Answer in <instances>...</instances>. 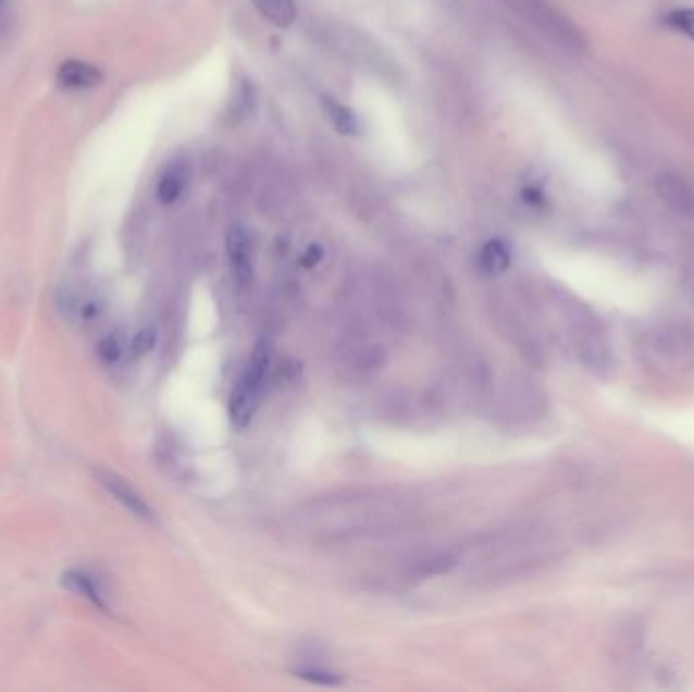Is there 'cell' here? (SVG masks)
Wrapping results in <instances>:
<instances>
[{
  "mask_svg": "<svg viewBox=\"0 0 694 692\" xmlns=\"http://www.w3.org/2000/svg\"><path fill=\"white\" fill-rule=\"evenodd\" d=\"M510 250L501 240H489L480 252V269L485 274H501L510 267Z\"/></svg>",
  "mask_w": 694,
  "mask_h": 692,
  "instance_id": "obj_12",
  "label": "cell"
},
{
  "mask_svg": "<svg viewBox=\"0 0 694 692\" xmlns=\"http://www.w3.org/2000/svg\"><path fill=\"white\" fill-rule=\"evenodd\" d=\"M226 250L236 285L246 288L252 281V246L244 227L234 226L227 232Z\"/></svg>",
  "mask_w": 694,
  "mask_h": 692,
  "instance_id": "obj_3",
  "label": "cell"
},
{
  "mask_svg": "<svg viewBox=\"0 0 694 692\" xmlns=\"http://www.w3.org/2000/svg\"><path fill=\"white\" fill-rule=\"evenodd\" d=\"M323 104H325V110H327V114L332 119L333 126L342 135H358L360 133V121H358V116H356V112L351 108L339 104L335 100H330V98H325Z\"/></svg>",
  "mask_w": 694,
  "mask_h": 692,
  "instance_id": "obj_13",
  "label": "cell"
},
{
  "mask_svg": "<svg viewBox=\"0 0 694 692\" xmlns=\"http://www.w3.org/2000/svg\"><path fill=\"white\" fill-rule=\"evenodd\" d=\"M61 585H65L72 593L82 595L84 600H88V602L94 603V605L107 609L102 591H100L98 583L94 581V577H90V574H86V572L82 571L65 572V574L61 577Z\"/></svg>",
  "mask_w": 694,
  "mask_h": 692,
  "instance_id": "obj_10",
  "label": "cell"
},
{
  "mask_svg": "<svg viewBox=\"0 0 694 692\" xmlns=\"http://www.w3.org/2000/svg\"><path fill=\"white\" fill-rule=\"evenodd\" d=\"M154 344H157V328H152V325L142 328L140 332L136 333L135 339H133V346H131L133 358L147 356L152 347H154Z\"/></svg>",
  "mask_w": 694,
  "mask_h": 692,
  "instance_id": "obj_16",
  "label": "cell"
},
{
  "mask_svg": "<svg viewBox=\"0 0 694 692\" xmlns=\"http://www.w3.org/2000/svg\"><path fill=\"white\" fill-rule=\"evenodd\" d=\"M654 185H656V194L670 210L684 218H693L694 191L686 181L674 173H660Z\"/></svg>",
  "mask_w": 694,
  "mask_h": 692,
  "instance_id": "obj_4",
  "label": "cell"
},
{
  "mask_svg": "<svg viewBox=\"0 0 694 692\" xmlns=\"http://www.w3.org/2000/svg\"><path fill=\"white\" fill-rule=\"evenodd\" d=\"M255 7L262 15L271 21L272 25L285 29L290 27L297 18L295 0H252Z\"/></svg>",
  "mask_w": 694,
  "mask_h": 692,
  "instance_id": "obj_11",
  "label": "cell"
},
{
  "mask_svg": "<svg viewBox=\"0 0 694 692\" xmlns=\"http://www.w3.org/2000/svg\"><path fill=\"white\" fill-rule=\"evenodd\" d=\"M15 25V0H0V39Z\"/></svg>",
  "mask_w": 694,
  "mask_h": 692,
  "instance_id": "obj_18",
  "label": "cell"
},
{
  "mask_svg": "<svg viewBox=\"0 0 694 692\" xmlns=\"http://www.w3.org/2000/svg\"><path fill=\"white\" fill-rule=\"evenodd\" d=\"M297 677L302 680H309V682H315V684H323V687H339L344 684V678L327 672V670H319V668H299L295 670Z\"/></svg>",
  "mask_w": 694,
  "mask_h": 692,
  "instance_id": "obj_15",
  "label": "cell"
},
{
  "mask_svg": "<svg viewBox=\"0 0 694 692\" xmlns=\"http://www.w3.org/2000/svg\"><path fill=\"white\" fill-rule=\"evenodd\" d=\"M187 180H189V171L183 163H171L166 166L163 175L159 177V183H157L159 201L165 206L175 203L183 196V191L187 187Z\"/></svg>",
  "mask_w": 694,
  "mask_h": 692,
  "instance_id": "obj_8",
  "label": "cell"
},
{
  "mask_svg": "<svg viewBox=\"0 0 694 692\" xmlns=\"http://www.w3.org/2000/svg\"><path fill=\"white\" fill-rule=\"evenodd\" d=\"M122 351H124V347H122V342L116 335H110V337H107V339L98 346L100 358L108 361V363H114V361L121 360Z\"/></svg>",
  "mask_w": 694,
  "mask_h": 692,
  "instance_id": "obj_17",
  "label": "cell"
},
{
  "mask_svg": "<svg viewBox=\"0 0 694 692\" xmlns=\"http://www.w3.org/2000/svg\"><path fill=\"white\" fill-rule=\"evenodd\" d=\"M665 23L670 29L680 30L694 41V9H677L665 16Z\"/></svg>",
  "mask_w": 694,
  "mask_h": 692,
  "instance_id": "obj_14",
  "label": "cell"
},
{
  "mask_svg": "<svg viewBox=\"0 0 694 692\" xmlns=\"http://www.w3.org/2000/svg\"><path fill=\"white\" fill-rule=\"evenodd\" d=\"M654 347L660 356L680 358V356L689 354V349L693 347V333L684 330L682 325L668 323L654 335Z\"/></svg>",
  "mask_w": 694,
  "mask_h": 692,
  "instance_id": "obj_7",
  "label": "cell"
},
{
  "mask_svg": "<svg viewBox=\"0 0 694 692\" xmlns=\"http://www.w3.org/2000/svg\"><path fill=\"white\" fill-rule=\"evenodd\" d=\"M522 196H524V201L530 203V206H536V208H538V206H543L544 203L543 191H541L538 187H526V189L522 191Z\"/></svg>",
  "mask_w": 694,
  "mask_h": 692,
  "instance_id": "obj_20",
  "label": "cell"
},
{
  "mask_svg": "<svg viewBox=\"0 0 694 692\" xmlns=\"http://www.w3.org/2000/svg\"><path fill=\"white\" fill-rule=\"evenodd\" d=\"M258 398H260V391L248 386L241 380L238 382L236 391L232 392V398H230V422L234 429L241 431L252 422L258 408Z\"/></svg>",
  "mask_w": 694,
  "mask_h": 692,
  "instance_id": "obj_6",
  "label": "cell"
},
{
  "mask_svg": "<svg viewBox=\"0 0 694 692\" xmlns=\"http://www.w3.org/2000/svg\"><path fill=\"white\" fill-rule=\"evenodd\" d=\"M512 4L516 11H520V15L526 16V21L541 30L544 37L553 39L557 46L567 49L569 53L585 51V39L581 30L544 0H512Z\"/></svg>",
  "mask_w": 694,
  "mask_h": 692,
  "instance_id": "obj_1",
  "label": "cell"
},
{
  "mask_svg": "<svg viewBox=\"0 0 694 692\" xmlns=\"http://www.w3.org/2000/svg\"><path fill=\"white\" fill-rule=\"evenodd\" d=\"M94 475H96L98 483L107 490L108 494L114 499H119L128 512L135 514L142 520H154V514H152L151 506L145 502V497L140 496L135 487L126 482L124 478H121L119 473L100 467V469L94 471Z\"/></svg>",
  "mask_w": 694,
  "mask_h": 692,
  "instance_id": "obj_2",
  "label": "cell"
},
{
  "mask_svg": "<svg viewBox=\"0 0 694 692\" xmlns=\"http://www.w3.org/2000/svg\"><path fill=\"white\" fill-rule=\"evenodd\" d=\"M104 74L98 65L84 60H67L61 63L55 74V82L63 90L82 91L91 90L100 86Z\"/></svg>",
  "mask_w": 694,
  "mask_h": 692,
  "instance_id": "obj_5",
  "label": "cell"
},
{
  "mask_svg": "<svg viewBox=\"0 0 694 692\" xmlns=\"http://www.w3.org/2000/svg\"><path fill=\"white\" fill-rule=\"evenodd\" d=\"M271 342L260 339L257 346H255V349H252V356H250L248 366H246V370H244V376L240 378L241 382H246L248 386H252V388L262 392L264 380H267V374H269V370H271Z\"/></svg>",
  "mask_w": 694,
  "mask_h": 692,
  "instance_id": "obj_9",
  "label": "cell"
},
{
  "mask_svg": "<svg viewBox=\"0 0 694 692\" xmlns=\"http://www.w3.org/2000/svg\"><path fill=\"white\" fill-rule=\"evenodd\" d=\"M321 258H323V248H321L319 244H311V246L307 248V252L302 255V267L311 269V267H315V264H318Z\"/></svg>",
  "mask_w": 694,
  "mask_h": 692,
  "instance_id": "obj_19",
  "label": "cell"
}]
</instances>
